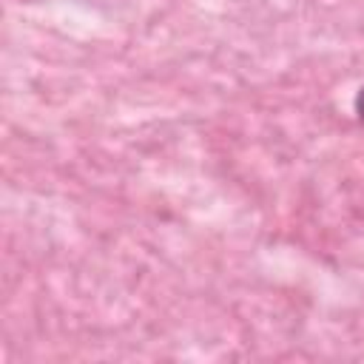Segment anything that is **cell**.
Returning <instances> with one entry per match:
<instances>
[{
  "instance_id": "obj_1",
  "label": "cell",
  "mask_w": 364,
  "mask_h": 364,
  "mask_svg": "<svg viewBox=\"0 0 364 364\" xmlns=\"http://www.w3.org/2000/svg\"><path fill=\"white\" fill-rule=\"evenodd\" d=\"M355 117H358V122L364 125V85H361L358 94H355Z\"/></svg>"
}]
</instances>
